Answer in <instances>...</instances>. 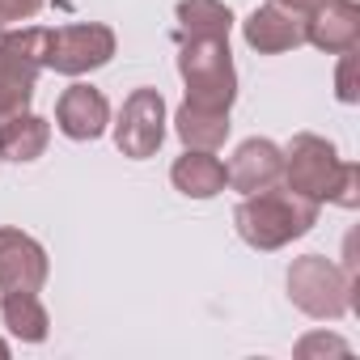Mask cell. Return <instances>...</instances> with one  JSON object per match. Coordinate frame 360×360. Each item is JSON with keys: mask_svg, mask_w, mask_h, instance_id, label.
<instances>
[{"mask_svg": "<svg viewBox=\"0 0 360 360\" xmlns=\"http://www.w3.org/2000/svg\"><path fill=\"white\" fill-rule=\"evenodd\" d=\"M330 204H339V208H360V165L356 161H347V169H343V183H339V191H335V200Z\"/></svg>", "mask_w": 360, "mask_h": 360, "instance_id": "d6986e66", "label": "cell"}, {"mask_svg": "<svg viewBox=\"0 0 360 360\" xmlns=\"http://www.w3.org/2000/svg\"><path fill=\"white\" fill-rule=\"evenodd\" d=\"M297 356L301 360H314V356H352V343L339 339V335H326V330H314L297 343Z\"/></svg>", "mask_w": 360, "mask_h": 360, "instance_id": "ac0fdd59", "label": "cell"}, {"mask_svg": "<svg viewBox=\"0 0 360 360\" xmlns=\"http://www.w3.org/2000/svg\"><path fill=\"white\" fill-rule=\"evenodd\" d=\"M229 110H208V106H195L183 98V106L174 110V131L187 148H204V153H217L225 140H229Z\"/></svg>", "mask_w": 360, "mask_h": 360, "instance_id": "5bb4252c", "label": "cell"}, {"mask_svg": "<svg viewBox=\"0 0 360 360\" xmlns=\"http://www.w3.org/2000/svg\"><path fill=\"white\" fill-rule=\"evenodd\" d=\"M352 68H356V60H352V51H343L339 56V72H335V98L343 102V106H352L360 94H356V85H352Z\"/></svg>", "mask_w": 360, "mask_h": 360, "instance_id": "44dd1931", "label": "cell"}, {"mask_svg": "<svg viewBox=\"0 0 360 360\" xmlns=\"http://www.w3.org/2000/svg\"><path fill=\"white\" fill-rule=\"evenodd\" d=\"M314 225H318V204L280 183L246 195L233 208V229L250 250H280V246L305 238Z\"/></svg>", "mask_w": 360, "mask_h": 360, "instance_id": "6da1fadb", "label": "cell"}, {"mask_svg": "<svg viewBox=\"0 0 360 360\" xmlns=\"http://www.w3.org/2000/svg\"><path fill=\"white\" fill-rule=\"evenodd\" d=\"M0 39H5V22H0Z\"/></svg>", "mask_w": 360, "mask_h": 360, "instance_id": "cb8c5ba5", "label": "cell"}, {"mask_svg": "<svg viewBox=\"0 0 360 360\" xmlns=\"http://www.w3.org/2000/svg\"><path fill=\"white\" fill-rule=\"evenodd\" d=\"M43 5L47 0H0V22H30V18H39L43 13Z\"/></svg>", "mask_w": 360, "mask_h": 360, "instance_id": "ffe728a7", "label": "cell"}, {"mask_svg": "<svg viewBox=\"0 0 360 360\" xmlns=\"http://www.w3.org/2000/svg\"><path fill=\"white\" fill-rule=\"evenodd\" d=\"M305 43H314L326 56L356 51L360 43V5L356 0H326L322 9L305 18Z\"/></svg>", "mask_w": 360, "mask_h": 360, "instance_id": "7c38bea8", "label": "cell"}, {"mask_svg": "<svg viewBox=\"0 0 360 360\" xmlns=\"http://www.w3.org/2000/svg\"><path fill=\"white\" fill-rule=\"evenodd\" d=\"M165 98L157 89H131L115 123V148L131 161H148L165 140Z\"/></svg>", "mask_w": 360, "mask_h": 360, "instance_id": "52a82bcc", "label": "cell"}, {"mask_svg": "<svg viewBox=\"0 0 360 360\" xmlns=\"http://www.w3.org/2000/svg\"><path fill=\"white\" fill-rule=\"evenodd\" d=\"M276 5H284V9H292V13H301V18H309L314 9L326 5V0H276Z\"/></svg>", "mask_w": 360, "mask_h": 360, "instance_id": "7402d4cb", "label": "cell"}, {"mask_svg": "<svg viewBox=\"0 0 360 360\" xmlns=\"http://www.w3.org/2000/svg\"><path fill=\"white\" fill-rule=\"evenodd\" d=\"M47 271V250L30 233L0 225V292H39Z\"/></svg>", "mask_w": 360, "mask_h": 360, "instance_id": "ba28073f", "label": "cell"}, {"mask_svg": "<svg viewBox=\"0 0 360 360\" xmlns=\"http://www.w3.org/2000/svg\"><path fill=\"white\" fill-rule=\"evenodd\" d=\"M43 56H47V30L43 26L5 30V39H0V123L30 110L34 85L43 72Z\"/></svg>", "mask_w": 360, "mask_h": 360, "instance_id": "277c9868", "label": "cell"}, {"mask_svg": "<svg viewBox=\"0 0 360 360\" xmlns=\"http://www.w3.org/2000/svg\"><path fill=\"white\" fill-rule=\"evenodd\" d=\"M0 314H5L9 335L22 343H43L51 335V314L39 301V292H5L0 297Z\"/></svg>", "mask_w": 360, "mask_h": 360, "instance_id": "2e32d148", "label": "cell"}, {"mask_svg": "<svg viewBox=\"0 0 360 360\" xmlns=\"http://www.w3.org/2000/svg\"><path fill=\"white\" fill-rule=\"evenodd\" d=\"M169 183L174 191H183L187 200H217L225 187H229V169L217 153H204V148H187L169 165Z\"/></svg>", "mask_w": 360, "mask_h": 360, "instance_id": "4fadbf2b", "label": "cell"}, {"mask_svg": "<svg viewBox=\"0 0 360 360\" xmlns=\"http://www.w3.org/2000/svg\"><path fill=\"white\" fill-rule=\"evenodd\" d=\"M343 169H347V161L335 153L330 140H322L314 131H301L284 148V174L280 178H284L288 191H297L314 204H330L339 183H343Z\"/></svg>", "mask_w": 360, "mask_h": 360, "instance_id": "5b68a950", "label": "cell"}, {"mask_svg": "<svg viewBox=\"0 0 360 360\" xmlns=\"http://www.w3.org/2000/svg\"><path fill=\"white\" fill-rule=\"evenodd\" d=\"M51 144V123L43 115H13L0 123V157L13 161V165H26V161H39Z\"/></svg>", "mask_w": 360, "mask_h": 360, "instance_id": "9a60e30c", "label": "cell"}, {"mask_svg": "<svg viewBox=\"0 0 360 360\" xmlns=\"http://www.w3.org/2000/svg\"><path fill=\"white\" fill-rule=\"evenodd\" d=\"M178 39H229L233 13L221 0H178Z\"/></svg>", "mask_w": 360, "mask_h": 360, "instance_id": "e0dca14e", "label": "cell"}, {"mask_svg": "<svg viewBox=\"0 0 360 360\" xmlns=\"http://www.w3.org/2000/svg\"><path fill=\"white\" fill-rule=\"evenodd\" d=\"M178 77L187 85V102L208 110H229L238 102V68L229 39H187L178 51Z\"/></svg>", "mask_w": 360, "mask_h": 360, "instance_id": "3957f363", "label": "cell"}, {"mask_svg": "<svg viewBox=\"0 0 360 360\" xmlns=\"http://www.w3.org/2000/svg\"><path fill=\"white\" fill-rule=\"evenodd\" d=\"M115 30L102 22H77V26H60L47 30V56L43 68L60 72V77H85L94 68H106L115 60Z\"/></svg>", "mask_w": 360, "mask_h": 360, "instance_id": "8992f818", "label": "cell"}, {"mask_svg": "<svg viewBox=\"0 0 360 360\" xmlns=\"http://www.w3.org/2000/svg\"><path fill=\"white\" fill-rule=\"evenodd\" d=\"M356 276H347L326 255H301L288 267V301L314 322H339L356 301Z\"/></svg>", "mask_w": 360, "mask_h": 360, "instance_id": "7a4b0ae2", "label": "cell"}, {"mask_svg": "<svg viewBox=\"0 0 360 360\" xmlns=\"http://www.w3.org/2000/svg\"><path fill=\"white\" fill-rule=\"evenodd\" d=\"M0 360H9V343L5 339H0Z\"/></svg>", "mask_w": 360, "mask_h": 360, "instance_id": "603a6c76", "label": "cell"}, {"mask_svg": "<svg viewBox=\"0 0 360 360\" xmlns=\"http://www.w3.org/2000/svg\"><path fill=\"white\" fill-rule=\"evenodd\" d=\"M242 39L259 56H284V51H297L305 43V18L276 5V0H267V5H259L242 22Z\"/></svg>", "mask_w": 360, "mask_h": 360, "instance_id": "9c48e42d", "label": "cell"}, {"mask_svg": "<svg viewBox=\"0 0 360 360\" xmlns=\"http://www.w3.org/2000/svg\"><path fill=\"white\" fill-rule=\"evenodd\" d=\"M56 127L68 140H77V144L98 140L110 127V102H106V94L94 89V85H81V81L68 85L60 94V102H56Z\"/></svg>", "mask_w": 360, "mask_h": 360, "instance_id": "8fae6325", "label": "cell"}, {"mask_svg": "<svg viewBox=\"0 0 360 360\" xmlns=\"http://www.w3.org/2000/svg\"><path fill=\"white\" fill-rule=\"evenodd\" d=\"M229 187L242 191V195H255V191H267L280 183V174H284V148L267 136H250L233 148L229 157Z\"/></svg>", "mask_w": 360, "mask_h": 360, "instance_id": "30bf717a", "label": "cell"}]
</instances>
